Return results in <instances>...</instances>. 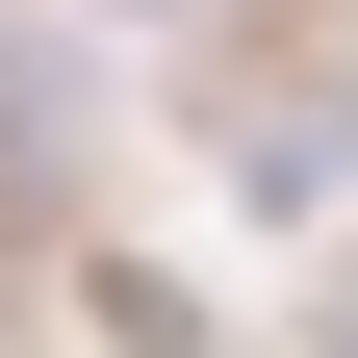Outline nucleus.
Instances as JSON below:
<instances>
[{
	"mask_svg": "<svg viewBox=\"0 0 358 358\" xmlns=\"http://www.w3.org/2000/svg\"><path fill=\"white\" fill-rule=\"evenodd\" d=\"M103 128V77L52 52V26H0V205H52V154Z\"/></svg>",
	"mask_w": 358,
	"mask_h": 358,
	"instance_id": "nucleus-2",
	"label": "nucleus"
},
{
	"mask_svg": "<svg viewBox=\"0 0 358 358\" xmlns=\"http://www.w3.org/2000/svg\"><path fill=\"white\" fill-rule=\"evenodd\" d=\"M205 128H231V205H256V231H333V205H358V77L231 52V77H205Z\"/></svg>",
	"mask_w": 358,
	"mask_h": 358,
	"instance_id": "nucleus-1",
	"label": "nucleus"
},
{
	"mask_svg": "<svg viewBox=\"0 0 358 358\" xmlns=\"http://www.w3.org/2000/svg\"><path fill=\"white\" fill-rule=\"evenodd\" d=\"M333 358H358V333H333Z\"/></svg>",
	"mask_w": 358,
	"mask_h": 358,
	"instance_id": "nucleus-3",
	"label": "nucleus"
}]
</instances>
